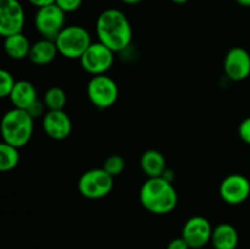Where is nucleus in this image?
I'll return each instance as SVG.
<instances>
[{"mask_svg": "<svg viewBox=\"0 0 250 249\" xmlns=\"http://www.w3.org/2000/svg\"><path fill=\"white\" fill-rule=\"evenodd\" d=\"M87 94L90 103L98 109H107L117 102L119 87L111 77L104 75L93 76L87 85Z\"/></svg>", "mask_w": 250, "mask_h": 249, "instance_id": "obj_6", "label": "nucleus"}, {"mask_svg": "<svg viewBox=\"0 0 250 249\" xmlns=\"http://www.w3.org/2000/svg\"><path fill=\"white\" fill-rule=\"evenodd\" d=\"M166 249H189V246H188V243L182 237H178V238L172 239L167 244V248Z\"/></svg>", "mask_w": 250, "mask_h": 249, "instance_id": "obj_26", "label": "nucleus"}, {"mask_svg": "<svg viewBox=\"0 0 250 249\" xmlns=\"http://www.w3.org/2000/svg\"><path fill=\"white\" fill-rule=\"evenodd\" d=\"M59 54L58 48H56L55 41L43 38L41 41L32 44L31 51H29V60L32 63L37 66H45L50 63L56 55Z\"/></svg>", "mask_w": 250, "mask_h": 249, "instance_id": "obj_15", "label": "nucleus"}, {"mask_svg": "<svg viewBox=\"0 0 250 249\" xmlns=\"http://www.w3.org/2000/svg\"><path fill=\"white\" fill-rule=\"evenodd\" d=\"M33 121L34 119L26 110L14 107L6 111L1 120L2 142L16 148L28 144L33 134Z\"/></svg>", "mask_w": 250, "mask_h": 249, "instance_id": "obj_3", "label": "nucleus"}, {"mask_svg": "<svg viewBox=\"0 0 250 249\" xmlns=\"http://www.w3.org/2000/svg\"><path fill=\"white\" fill-rule=\"evenodd\" d=\"M31 48V42L22 32L5 37L4 50L6 55L14 60H22L24 58H28Z\"/></svg>", "mask_w": 250, "mask_h": 249, "instance_id": "obj_17", "label": "nucleus"}, {"mask_svg": "<svg viewBox=\"0 0 250 249\" xmlns=\"http://www.w3.org/2000/svg\"><path fill=\"white\" fill-rule=\"evenodd\" d=\"M139 200L151 214L166 215L177 207L178 194L172 182L164 177H149L142 185Z\"/></svg>", "mask_w": 250, "mask_h": 249, "instance_id": "obj_2", "label": "nucleus"}, {"mask_svg": "<svg viewBox=\"0 0 250 249\" xmlns=\"http://www.w3.org/2000/svg\"><path fill=\"white\" fill-rule=\"evenodd\" d=\"M24 21V10L19 0H0V34L4 38L21 33Z\"/></svg>", "mask_w": 250, "mask_h": 249, "instance_id": "obj_9", "label": "nucleus"}, {"mask_svg": "<svg viewBox=\"0 0 250 249\" xmlns=\"http://www.w3.org/2000/svg\"><path fill=\"white\" fill-rule=\"evenodd\" d=\"M224 71L229 80L239 82L250 76V54L244 48L234 46L226 54Z\"/></svg>", "mask_w": 250, "mask_h": 249, "instance_id": "obj_12", "label": "nucleus"}, {"mask_svg": "<svg viewBox=\"0 0 250 249\" xmlns=\"http://www.w3.org/2000/svg\"><path fill=\"white\" fill-rule=\"evenodd\" d=\"M238 242V232L231 224H220L212 231L211 243L215 249H236Z\"/></svg>", "mask_w": 250, "mask_h": 249, "instance_id": "obj_16", "label": "nucleus"}, {"mask_svg": "<svg viewBox=\"0 0 250 249\" xmlns=\"http://www.w3.org/2000/svg\"><path fill=\"white\" fill-rule=\"evenodd\" d=\"M20 154L19 148L2 142L0 144V170L2 172L11 171L19 165Z\"/></svg>", "mask_w": 250, "mask_h": 249, "instance_id": "obj_19", "label": "nucleus"}, {"mask_svg": "<svg viewBox=\"0 0 250 249\" xmlns=\"http://www.w3.org/2000/svg\"><path fill=\"white\" fill-rule=\"evenodd\" d=\"M105 171L107 173L112 176V177H116L120 173H122V171L125 170V160L122 156L120 155H111L104 161V166H103Z\"/></svg>", "mask_w": 250, "mask_h": 249, "instance_id": "obj_21", "label": "nucleus"}, {"mask_svg": "<svg viewBox=\"0 0 250 249\" xmlns=\"http://www.w3.org/2000/svg\"><path fill=\"white\" fill-rule=\"evenodd\" d=\"M121 1L127 5H136V4H139V2H142L143 0H121Z\"/></svg>", "mask_w": 250, "mask_h": 249, "instance_id": "obj_30", "label": "nucleus"}, {"mask_svg": "<svg viewBox=\"0 0 250 249\" xmlns=\"http://www.w3.org/2000/svg\"><path fill=\"white\" fill-rule=\"evenodd\" d=\"M236 2L243 7H250V0H236Z\"/></svg>", "mask_w": 250, "mask_h": 249, "instance_id": "obj_29", "label": "nucleus"}, {"mask_svg": "<svg viewBox=\"0 0 250 249\" xmlns=\"http://www.w3.org/2000/svg\"><path fill=\"white\" fill-rule=\"evenodd\" d=\"M78 190L87 199H102L114 188V177L104 168H92L82 173L77 183Z\"/></svg>", "mask_w": 250, "mask_h": 249, "instance_id": "obj_5", "label": "nucleus"}, {"mask_svg": "<svg viewBox=\"0 0 250 249\" xmlns=\"http://www.w3.org/2000/svg\"><path fill=\"white\" fill-rule=\"evenodd\" d=\"M161 177H164L165 180H167L168 182H173V180H175V172H173L171 168H166L165 172L163 173V176Z\"/></svg>", "mask_w": 250, "mask_h": 249, "instance_id": "obj_28", "label": "nucleus"}, {"mask_svg": "<svg viewBox=\"0 0 250 249\" xmlns=\"http://www.w3.org/2000/svg\"><path fill=\"white\" fill-rule=\"evenodd\" d=\"M172 1L175 2V4L182 5V4H186V2H188V1H189V0H172Z\"/></svg>", "mask_w": 250, "mask_h": 249, "instance_id": "obj_31", "label": "nucleus"}, {"mask_svg": "<svg viewBox=\"0 0 250 249\" xmlns=\"http://www.w3.org/2000/svg\"><path fill=\"white\" fill-rule=\"evenodd\" d=\"M27 1L31 2V4L36 7H43L46 6V5L55 4V0H27Z\"/></svg>", "mask_w": 250, "mask_h": 249, "instance_id": "obj_27", "label": "nucleus"}, {"mask_svg": "<svg viewBox=\"0 0 250 249\" xmlns=\"http://www.w3.org/2000/svg\"><path fill=\"white\" fill-rule=\"evenodd\" d=\"M44 107L45 106V104H44V102H41V100H37L36 103H34L33 105H32L31 107H29L28 110H26V111H28V114L31 115L33 119H36V117H39L42 116V115H45L44 114Z\"/></svg>", "mask_w": 250, "mask_h": 249, "instance_id": "obj_25", "label": "nucleus"}, {"mask_svg": "<svg viewBox=\"0 0 250 249\" xmlns=\"http://www.w3.org/2000/svg\"><path fill=\"white\" fill-rule=\"evenodd\" d=\"M15 83H16V81L14 80V76L11 75V72L6 70L0 71V97H10L15 87Z\"/></svg>", "mask_w": 250, "mask_h": 249, "instance_id": "obj_22", "label": "nucleus"}, {"mask_svg": "<svg viewBox=\"0 0 250 249\" xmlns=\"http://www.w3.org/2000/svg\"><path fill=\"white\" fill-rule=\"evenodd\" d=\"M95 32L100 43L114 53L127 49L133 37L129 20L117 9H106L100 12L95 23Z\"/></svg>", "mask_w": 250, "mask_h": 249, "instance_id": "obj_1", "label": "nucleus"}, {"mask_svg": "<svg viewBox=\"0 0 250 249\" xmlns=\"http://www.w3.org/2000/svg\"><path fill=\"white\" fill-rule=\"evenodd\" d=\"M238 134L244 143L250 145V116L241 122L238 127Z\"/></svg>", "mask_w": 250, "mask_h": 249, "instance_id": "obj_24", "label": "nucleus"}, {"mask_svg": "<svg viewBox=\"0 0 250 249\" xmlns=\"http://www.w3.org/2000/svg\"><path fill=\"white\" fill-rule=\"evenodd\" d=\"M42 124L46 136L55 141L66 139L72 131V121L63 110H48Z\"/></svg>", "mask_w": 250, "mask_h": 249, "instance_id": "obj_13", "label": "nucleus"}, {"mask_svg": "<svg viewBox=\"0 0 250 249\" xmlns=\"http://www.w3.org/2000/svg\"><path fill=\"white\" fill-rule=\"evenodd\" d=\"M221 199L229 205H239L250 195V181L241 173H231L220 183Z\"/></svg>", "mask_w": 250, "mask_h": 249, "instance_id": "obj_10", "label": "nucleus"}, {"mask_svg": "<svg viewBox=\"0 0 250 249\" xmlns=\"http://www.w3.org/2000/svg\"><path fill=\"white\" fill-rule=\"evenodd\" d=\"M141 168L149 177H161L165 172L166 160L160 151L155 149L144 151L141 156Z\"/></svg>", "mask_w": 250, "mask_h": 249, "instance_id": "obj_18", "label": "nucleus"}, {"mask_svg": "<svg viewBox=\"0 0 250 249\" xmlns=\"http://www.w3.org/2000/svg\"><path fill=\"white\" fill-rule=\"evenodd\" d=\"M66 12L56 4L38 7L34 16V27L43 38L55 41L61 31L65 28Z\"/></svg>", "mask_w": 250, "mask_h": 249, "instance_id": "obj_7", "label": "nucleus"}, {"mask_svg": "<svg viewBox=\"0 0 250 249\" xmlns=\"http://www.w3.org/2000/svg\"><path fill=\"white\" fill-rule=\"evenodd\" d=\"M211 224L204 216H193L186 221L182 228V238L188 243L189 248L199 249L211 242Z\"/></svg>", "mask_w": 250, "mask_h": 249, "instance_id": "obj_11", "label": "nucleus"}, {"mask_svg": "<svg viewBox=\"0 0 250 249\" xmlns=\"http://www.w3.org/2000/svg\"><path fill=\"white\" fill-rule=\"evenodd\" d=\"M83 0H55V4L60 7L62 11L67 12H73L76 10H78L82 5Z\"/></svg>", "mask_w": 250, "mask_h": 249, "instance_id": "obj_23", "label": "nucleus"}, {"mask_svg": "<svg viewBox=\"0 0 250 249\" xmlns=\"http://www.w3.org/2000/svg\"><path fill=\"white\" fill-rule=\"evenodd\" d=\"M9 98L14 107L22 110H28L38 100L36 87L31 82L24 80L16 81Z\"/></svg>", "mask_w": 250, "mask_h": 249, "instance_id": "obj_14", "label": "nucleus"}, {"mask_svg": "<svg viewBox=\"0 0 250 249\" xmlns=\"http://www.w3.org/2000/svg\"><path fill=\"white\" fill-rule=\"evenodd\" d=\"M80 61L83 70L89 75H104L111 68L114 63V51L100 42L92 43V45L85 50Z\"/></svg>", "mask_w": 250, "mask_h": 249, "instance_id": "obj_8", "label": "nucleus"}, {"mask_svg": "<svg viewBox=\"0 0 250 249\" xmlns=\"http://www.w3.org/2000/svg\"><path fill=\"white\" fill-rule=\"evenodd\" d=\"M92 43L89 32L76 24L66 26L55 38L59 54L66 59H81Z\"/></svg>", "mask_w": 250, "mask_h": 249, "instance_id": "obj_4", "label": "nucleus"}, {"mask_svg": "<svg viewBox=\"0 0 250 249\" xmlns=\"http://www.w3.org/2000/svg\"><path fill=\"white\" fill-rule=\"evenodd\" d=\"M48 110H63L67 103V95L60 87H51L44 94L43 99Z\"/></svg>", "mask_w": 250, "mask_h": 249, "instance_id": "obj_20", "label": "nucleus"}]
</instances>
